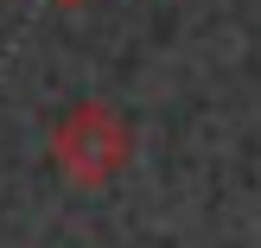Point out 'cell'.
I'll return each mask as SVG.
<instances>
[{
  "mask_svg": "<svg viewBox=\"0 0 261 248\" xmlns=\"http://www.w3.org/2000/svg\"><path fill=\"white\" fill-rule=\"evenodd\" d=\"M134 159V127L109 108V102H76L64 121L51 127V166L70 178L76 191H102L127 172Z\"/></svg>",
  "mask_w": 261,
  "mask_h": 248,
  "instance_id": "1",
  "label": "cell"
},
{
  "mask_svg": "<svg viewBox=\"0 0 261 248\" xmlns=\"http://www.w3.org/2000/svg\"><path fill=\"white\" fill-rule=\"evenodd\" d=\"M64 7H83V0H64Z\"/></svg>",
  "mask_w": 261,
  "mask_h": 248,
  "instance_id": "2",
  "label": "cell"
}]
</instances>
